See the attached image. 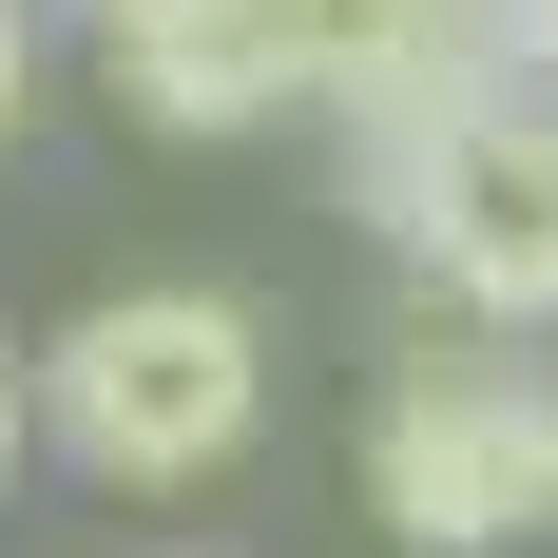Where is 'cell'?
<instances>
[{"mask_svg": "<svg viewBox=\"0 0 558 558\" xmlns=\"http://www.w3.org/2000/svg\"><path fill=\"white\" fill-rule=\"evenodd\" d=\"M20 404H39V462L116 501H193L270 424V328L231 289H97L58 347H20Z\"/></svg>", "mask_w": 558, "mask_h": 558, "instance_id": "obj_1", "label": "cell"}, {"mask_svg": "<svg viewBox=\"0 0 558 558\" xmlns=\"http://www.w3.org/2000/svg\"><path fill=\"white\" fill-rule=\"evenodd\" d=\"M270 39H289V97L328 116V97H366L386 58H424V39H462V0H270Z\"/></svg>", "mask_w": 558, "mask_h": 558, "instance_id": "obj_5", "label": "cell"}, {"mask_svg": "<svg viewBox=\"0 0 558 558\" xmlns=\"http://www.w3.org/2000/svg\"><path fill=\"white\" fill-rule=\"evenodd\" d=\"M77 20H116V0H77Z\"/></svg>", "mask_w": 558, "mask_h": 558, "instance_id": "obj_8", "label": "cell"}, {"mask_svg": "<svg viewBox=\"0 0 558 558\" xmlns=\"http://www.w3.org/2000/svg\"><path fill=\"white\" fill-rule=\"evenodd\" d=\"M539 501H558V347L424 308L366 386V520L404 558H501V539H539Z\"/></svg>", "mask_w": 558, "mask_h": 558, "instance_id": "obj_2", "label": "cell"}, {"mask_svg": "<svg viewBox=\"0 0 558 558\" xmlns=\"http://www.w3.org/2000/svg\"><path fill=\"white\" fill-rule=\"evenodd\" d=\"M97 97L135 116V135H173V155H213V135H270L289 97V39H270V0H116L97 20Z\"/></svg>", "mask_w": 558, "mask_h": 558, "instance_id": "obj_4", "label": "cell"}, {"mask_svg": "<svg viewBox=\"0 0 558 558\" xmlns=\"http://www.w3.org/2000/svg\"><path fill=\"white\" fill-rule=\"evenodd\" d=\"M20 116H39V20L0 0V155H20Z\"/></svg>", "mask_w": 558, "mask_h": 558, "instance_id": "obj_6", "label": "cell"}, {"mask_svg": "<svg viewBox=\"0 0 558 558\" xmlns=\"http://www.w3.org/2000/svg\"><path fill=\"white\" fill-rule=\"evenodd\" d=\"M404 270H424V308L444 328H501V347H558V97H482L424 155V193H404V231H386Z\"/></svg>", "mask_w": 558, "mask_h": 558, "instance_id": "obj_3", "label": "cell"}, {"mask_svg": "<svg viewBox=\"0 0 558 558\" xmlns=\"http://www.w3.org/2000/svg\"><path fill=\"white\" fill-rule=\"evenodd\" d=\"M39 462V404H20V347H0V482Z\"/></svg>", "mask_w": 558, "mask_h": 558, "instance_id": "obj_7", "label": "cell"}, {"mask_svg": "<svg viewBox=\"0 0 558 558\" xmlns=\"http://www.w3.org/2000/svg\"><path fill=\"white\" fill-rule=\"evenodd\" d=\"M539 539H558V501H539Z\"/></svg>", "mask_w": 558, "mask_h": 558, "instance_id": "obj_9", "label": "cell"}]
</instances>
